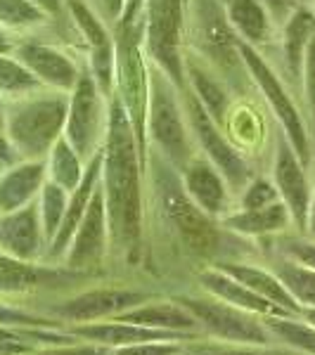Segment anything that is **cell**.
<instances>
[{"mask_svg": "<svg viewBox=\"0 0 315 355\" xmlns=\"http://www.w3.org/2000/svg\"><path fill=\"white\" fill-rule=\"evenodd\" d=\"M3 121H5V100L0 97V128H3Z\"/></svg>", "mask_w": 315, "mask_h": 355, "instance_id": "47", "label": "cell"}, {"mask_svg": "<svg viewBox=\"0 0 315 355\" xmlns=\"http://www.w3.org/2000/svg\"><path fill=\"white\" fill-rule=\"evenodd\" d=\"M271 270L278 275L280 282L287 287V291L301 308H315V270L296 261L284 259L280 254L273 256Z\"/></svg>", "mask_w": 315, "mask_h": 355, "instance_id": "31", "label": "cell"}, {"mask_svg": "<svg viewBox=\"0 0 315 355\" xmlns=\"http://www.w3.org/2000/svg\"><path fill=\"white\" fill-rule=\"evenodd\" d=\"M303 237H308V239H313V242H315V187H313V199H311V206H308L306 230H303Z\"/></svg>", "mask_w": 315, "mask_h": 355, "instance_id": "44", "label": "cell"}, {"mask_svg": "<svg viewBox=\"0 0 315 355\" xmlns=\"http://www.w3.org/2000/svg\"><path fill=\"white\" fill-rule=\"evenodd\" d=\"M315 38V12L311 5L299 3L287 19L278 28V41L271 53H278V69L284 83L289 85L291 93L301 95V71H303V57L311 41Z\"/></svg>", "mask_w": 315, "mask_h": 355, "instance_id": "15", "label": "cell"}, {"mask_svg": "<svg viewBox=\"0 0 315 355\" xmlns=\"http://www.w3.org/2000/svg\"><path fill=\"white\" fill-rule=\"evenodd\" d=\"M271 180L275 182V187H278V194H280V199H282V204L289 209L296 234H303L315 185H311L308 168L301 164L294 147L289 145V140L282 135L280 128L275 130V135H273Z\"/></svg>", "mask_w": 315, "mask_h": 355, "instance_id": "12", "label": "cell"}, {"mask_svg": "<svg viewBox=\"0 0 315 355\" xmlns=\"http://www.w3.org/2000/svg\"><path fill=\"white\" fill-rule=\"evenodd\" d=\"M0 324L3 327H45V329H57L60 320L50 318V315H38L24 308L10 306V303L0 301Z\"/></svg>", "mask_w": 315, "mask_h": 355, "instance_id": "36", "label": "cell"}, {"mask_svg": "<svg viewBox=\"0 0 315 355\" xmlns=\"http://www.w3.org/2000/svg\"><path fill=\"white\" fill-rule=\"evenodd\" d=\"M76 339L97 343V346L121 348L133 346L142 341H194L197 334H180V331H164V329H150L142 324L124 322V320H100V322H85V324H71L69 327Z\"/></svg>", "mask_w": 315, "mask_h": 355, "instance_id": "20", "label": "cell"}, {"mask_svg": "<svg viewBox=\"0 0 315 355\" xmlns=\"http://www.w3.org/2000/svg\"><path fill=\"white\" fill-rule=\"evenodd\" d=\"M273 239V249L275 254L284 256L289 261H296L301 266L311 268L315 270V242L303 234H294V232H287V234H278V237H271Z\"/></svg>", "mask_w": 315, "mask_h": 355, "instance_id": "35", "label": "cell"}, {"mask_svg": "<svg viewBox=\"0 0 315 355\" xmlns=\"http://www.w3.org/2000/svg\"><path fill=\"white\" fill-rule=\"evenodd\" d=\"M301 318L306 320V322H311L313 327H315V308H301Z\"/></svg>", "mask_w": 315, "mask_h": 355, "instance_id": "46", "label": "cell"}, {"mask_svg": "<svg viewBox=\"0 0 315 355\" xmlns=\"http://www.w3.org/2000/svg\"><path fill=\"white\" fill-rule=\"evenodd\" d=\"M199 284H202V289L209 296H216V299L242 308L247 313L259 315V318H268V315H291L287 311H282V308L273 306L271 301L261 299L247 284L237 282V279L219 270V268H206V270L199 272Z\"/></svg>", "mask_w": 315, "mask_h": 355, "instance_id": "26", "label": "cell"}, {"mask_svg": "<svg viewBox=\"0 0 315 355\" xmlns=\"http://www.w3.org/2000/svg\"><path fill=\"white\" fill-rule=\"evenodd\" d=\"M110 355H182L180 341H142L133 346L112 348Z\"/></svg>", "mask_w": 315, "mask_h": 355, "instance_id": "38", "label": "cell"}, {"mask_svg": "<svg viewBox=\"0 0 315 355\" xmlns=\"http://www.w3.org/2000/svg\"><path fill=\"white\" fill-rule=\"evenodd\" d=\"M235 199H237V209L247 211V209H261V206H271L275 202H280V194L275 182L271 180V175L254 173Z\"/></svg>", "mask_w": 315, "mask_h": 355, "instance_id": "34", "label": "cell"}, {"mask_svg": "<svg viewBox=\"0 0 315 355\" xmlns=\"http://www.w3.org/2000/svg\"><path fill=\"white\" fill-rule=\"evenodd\" d=\"M17 162H22L19 154L15 152V147L10 145L8 135L3 133V128H0V171H5L8 166H12Z\"/></svg>", "mask_w": 315, "mask_h": 355, "instance_id": "43", "label": "cell"}, {"mask_svg": "<svg viewBox=\"0 0 315 355\" xmlns=\"http://www.w3.org/2000/svg\"><path fill=\"white\" fill-rule=\"evenodd\" d=\"M100 187L105 194L110 256L137 263L145 244L147 166L142 164L137 140L126 110L117 97L110 100V125L102 145Z\"/></svg>", "mask_w": 315, "mask_h": 355, "instance_id": "1", "label": "cell"}, {"mask_svg": "<svg viewBox=\"0 0 315 355\" xmlns=\"http://www.w3.org/2000/svg\"><path fill=\"white\" fill-rule=\"evenodd\" d=\"M45 88L12 53H0V97L5 102Z\"/></svg>", "mask_w": 315, "mask_h": 355, "instance_id": "32", "label": "cell"}, {"mask_svg": "<svg viewBox=\"0 0 315 355\" xmlns=\"http://www.w3.org/2000/svg\"><path fill=\"white\" fill-rule=\"evenodd\" d=\"M182 355H296L294 351L291 353H275V351H266V346H232L230 348H216V346H211V348H199V346H194V348H182Z\"/></svg>", "mask_w": 315, "mask_h": 355, "instance_id": "39", "label": "cell"}, {"mask_svg": "<svg viewBox=\"0 0 315 355\" xmlns=\"http://www.w3.org/2000/svg\"><path fill=\"white\" fill-rule=\"evenodd\" d=\"M221 225L228 232L237 234V237H254V239H268L278 237V234L294 232V223H291L289 209L280 202L271 206H261V209H235L228 216L221 218Z\"/></svg>", "mask_w": 315, "mask_h": 355, "instance_id": "23", "label": "cell"}, {"mask_svg": "<svg viewBox=\"0 0 315 355\" xmlns=\"http://www.w3.org/2000/svg\"><path fill=\"white\" fill-rule=\"evenodd\" d=\"M273 341L301 355H315V327L301 315H268L261 318Z\"/></svg>", "mask_w": 315, "mask_h": 355, "instance_id": "28", "label": "cell"}, {"mask_svg": "<svg viewBox=\"0 0 315 355\" xmlns=\"http://www.w3.org/2000/svg\"><path fill=\"white\" fill-rule=\"evenodd\" d=\"M239 53L244 57V64L249 69V76L254 81L256 90L261 93L266 107L271 110L273 119L278 121V128L294 147L296 157L308 171L315 164V135L311 133V125L306 121L303 107L296 102V95L289 90V85L280 78L266 55L259 53L247 43H239Z\"/></svg>", "mask_w": 315, "mask_h": 355, "instance_id": "6", "label": "cell"}, {"mask_svg": "<svg viewBox=\"0 0 315 355\" xmlns=\"http://www.w3.org/2000/svg\"><path fill=\"white\" fill-rule=\"evenodd\" d=\"M178 90H180V102H182V110H185L194 147H197V152L202 154V157H206L221 171V175L225 178L230 192L237 197L239 190H242L249 178L254 175L251 162L228 140L221 125L206 114L202 102L194 97L192 90L187 88V83Z\"/></svg>", "mask_w": 315, "mask_h": 355, "instance_id": "8", "label": "cell"}, {"mask_svg": "<svg viewBox=\"0 0 315 355\" xmlns=\"http://www.w3.org/2000/svg\"><path fill=\"white\" fill-rule=\"evenodd\" d=\"M48 180V168L41 159H22L0 171V214H10L38 199Z\"/></svg>", "mask_w": 315, "mask_h": 355, "instance_id": "22", "label": "cell"}, {"mask_svg": "<svg viewBox=\"0 0 315 355\" xmlns=\"http://www.w3.org/2000/svg\"><path fill=\"white\" fill-rule=\"evenodd\" d=\"M0 251L19 261L43 263L48 239L43 234L36 202L10 214H0Z\"/></svg>", "mask_w": 315, "mask_h": 355, "instance_id": "18", "label": "cell"}, {"mask_svg": "<svg viewBox=\"0 0 315 355\" xmlns=\"http://www.w3.org/2000/svg\"><path fill=\"white\" fill-rule=\"evenodd\" d=\"M301 100L303 114L311 125V133L315 135V38L311 41L303 57V71H301Z\"/></svg>", "mask_w": 315, "mask_h": 355, "instance_id": "37", "label": "cell"}, {"mask_svg": "<svg viewBox=\"0 0 315 355\" xmlns=\"http://www.w3.org/2000/svg\"><path fill=\"white\" fill-rule=\"evenodd\" d=\"M154 299L152 294L142 289L130 287H97L81 291L76 296L55 303L50 308V318L60 320V322L71 324H85V322H100V320H112L130 308L140 306Z\"/></svg>", "mask_w": 315, "mask_h": 355, "instance_id": "13", "label": "cell"}, {"mask_svg": "<svg viewBox=\"0 0 315 355\" xmlns=\"http://www.w3.org/2000/svg\"><path fill=\"white\" fill-rule=\"evenodd\" d=\"M69 110V93L53 88H41L36 93L5 102L3 133L19 159H41L53 150V145L65 135Z\"/></svg>", "mask_w": 315, "mask_h": 355, "instance_id": "4", "label": "cell"}, {"mask_svg": "<svg viewBox=\"0 0 315 355\" xmlns=\"http://www.w3.org/2000/svg\"><path fill=\"white\" fill-rule=\"evenodd\" d=\"M12 43H15L12 33L5 31V28L0 26V53H10V50H12Z\"/></svg>", "mask_w": 315, "mask_h": 355, "instance_id": "45", "label": "cell"}, {"mask_svg": "<svg viewBox=\"0 0 315 355\" xmlns=\"http://www.w3.org/2000/svg\"><path fill=\"white\" fill-rule=\"evenodd\" d=\"M0 26L17 38L45 31L53 26V21L31 0H0Z\"/></svg>", "mask_w": 315, "mask_h": 355, "instance_id": "30", "label": "cell"}, {"mask_svg": "<svg viewBox=\"0 0 315 355\" xmlns=\"http://www.w3.org/2000/svg\"><path fill=\"white\" fill-rule=\"evenodd\" d=\"M90 272L71 270L67 266L28 263L0 251V294H33V291L65 289L88 279Z\"/></svg>", "mask_w": 315, "mask_h": 355, "instance_id": "16", "label": "cell"}, {"mask_svg": "<svg viewBox=\"0 0 315 355\" xmlns=\"http://www.w3.org/2000/svg\"><path fill=\"white\" fill-rule=\"evenodd\" d=\"M187 0H145V53L178 88L185 85Z\"/></svg>", "mask_w": 315, "mask_h": 355, "instance_id": "7", "label": "cell"}, {"mask_svg": "<svg viewBox=\"0 0 315 355\" xmlns=\"http://www.w3.org/2000/svg\"><path fill=\"white\" fill-rule=\"evenodd\" d=\"M45 88L71 93L83 67V57L67 45L33 36H17L10 50Z\"/></svg>", "mask_w": 315, "mask_h": 355, "instance_id": "11", "label": "cell"}, {"mask_svg": "<svg viewBox=\"0 0 315 355\" xmlns=\"http://www.w3.org/2000/svg\"><path fill=\"white\" fill-rule=\"evenodd\" d=\"M178 173H180V180H182V187H185L187 197H190L206 216L221 220L223 216H228L232 211L235 194L230 192V187H228L225 178H223L221 171L199 152L182 166Z\"/></svg>", "mask_w": 315, "mask_h": 355, "instance_id": "17", "label": "cell"}, {"mask_svg": "<svg viewBox=\"0 0 315 355\" xmlns=\"http://www.w3.org/2000/svg\"><path fill=\"white\" fill-rule=\"evenodd\" d=\"M100 171H102V150L97 152L88 164H85L81 182H78V185L69 192L65 218H62V225H60V230L55 232L53 242L48 244V251H45V256H43V263L60 266L62 259H65L69 244H71L74 232H76L78 223L83 220L90 199H93L97 185H100Z\"/></svg>", "mask_w": 315, "mask_h": 355, "instance_id": "19", "label": "cell"}, {"mask_svg": "<svg viewBox=\"0 0 315 355\" xmlns=\"http://www.w3.org/2000/svg\"><path fill=\"white\" fill-rule=\"evenodd\" d=\"M26 355H110L107 346H97V343H67V346H48V348H38Z\"/></svg>", "mask_w": 315, "mask_h": 355, "instance_id": "40", "label": "cell"}, {"mask_svg": "<svg viewBox=\"0 0 315 355\" xmlns=\"http://www.w3.org/2000/svg\"><path fill=\"white\" fill-rule=\"evenodd\" d=\"M85 3L93 8V12L110 28H114V24L119 21V17H121L126 8V0H85Z\"/></svg>", "mask_w": 315, "mask_h": 355, "instance_id": "41", "label": "cell"}, {"mask_svg": "<svg viewBox=\"0 0 315 355\" xmlns=\"http://www.w3.org/2000/svg\"><path fill=\"white\" fill-rule=\"evenodd\" d=\"M311 10H313V12H315V0H311Z\"/></svg>", "mask_w": 315, "mask_h": 355, "instance_id": "48", "label": "cell"}, {"mask_svg": "<svg viewBox=\"0 0 315 355\" xmlns=\"http://www.w3.org/2000/svg\"><path fill=\"white\" fill-rule=\"evenodd\" d=\"M182 62H185V83H187V88H190L194 93V97L202 102L206 114H209V116L223 128V125H225L228 114H230L232 105L237 100H235L232 93L228 90V85L223 83L209 67H204L199 60H194L192 55L185 53Z\"/></svg>", "mask_w": 315, "mask_h": 355, "instance_id": "25", "label": "cell"}, {"mask_svg": "<svg viewBox=\"0 0 315 355\" xmlns=\"http://www.w3.org/2000/svg\"><path fill=\"white\" fill-rule=\"evenodd\" d=\"M67 199H69V192L65 187H60L53 180H45L36 204H38L43 234H45V239H48V244L53 242L55 232L60 230V225H62V218H65V211H67Z\"/></svg>", "mask_w": 315, "mask_h": 355, "instance_id": "33", "label": "cell"}, {"mask_svg": "<svg viewBox=\"0 0 315 355\" xmlns=\"http://www.w3.org/2000/svg\"><path fill=\"white\" fill-rule=\"evenodd\" d=\"M147 192L157 202L162 218L169 223L171 230L190 254L216 256V261L221 259V244L232 237V232H228L221 220L206 216L187 197L180 173L152 150H147Z\"/></svg>", "mask_w": 315, "mask_h": 355, "instance_id": "3", "label": "cell"}, {"mask_svg": "<svg viewBox=\"0 0 315 355\" xmlns=\"http://www.w3.org/2000/svg\"><path fill=\"white\" fill-rule=\"evenodd\" d=\"M112 320H124V322L142 324L150 329H164V331H180V334H199V322L194 320V315L182 308L178 301H154L150 299L147 303L130 308L121 315Z\"/></svg>", "mask_w": 315, "mask_h": 355, "instance_id": "27", "label": "cell"}, {"mask_svg": "<svg viewBox=\"0 0 315 355\" xmlns=\"http://www.w3.org/2000/svg\"><path fill=\"white\" fill-rule=\"evenodd\" d=\"M147 150L157 152L180 171L197 154L178 85L150 62V100H147Z\"/></svg>", "mask_w": 315, "mask_h": 355, "instance_id": "5", "label": "cell"}, {"mask_svg": "<svg viewBox=\"0 0 315 355\" xmlns=\"http://www.w3.org/2000/svg\"><path fill=\"white\" fill-rule=\"evenodd\" d=\"M45 168H48V180H53L60 187H65L67 192H71L81 182L85 162L81 159V154L69 145L67 137L62 135L53 145L48 157H45Z\"/></svg>", "mask_w": 315, "mask_h": 355, "instance_id": "29", "label": "cell"}, {"mask_svg": "<svg viewBox=\"0 0 315 355\" xmlns=\"http://www.w3.org/2000/svg\"><path fill=\"white\" fill-rule=\"evenodd\" d=\"M261 3L266 5L268 12H271V17L275 19V24L280 26L291 15V10L301 3V0H261Z\"/></svg>", "mask_w": 315, "mask_h": 355, "instance_id": "42", "label": "cell"}, {"mask_svg": "<svg viewBox=\"0 0 315 355\" xmlns=\"http://www.w3.org/2000/svg\"><path fill=\"white\" fill-rule=\"evenodd\" d=\"M110 256V225H107V209H105V194L102 187L97 185L85 211L83 220L78 223L76 232L71 237L62 266L71 268V270L90 272L100 268Z\"/></svg>", "mask_w": 315, "mask_h": 355, "instance_id": "14", "label": "cell"}, {"mask_svg": "<svg viewBox=\"0 0 315 355\" xmlns=\"http://www.w3.org/2000/svg\"><path fill=\"white\" fill-rule=\"evenodd\" d=\"M112 100V97H110ZM110 100L97 88L88 67H81L78 81L69 93V110L65 123V137L85 164L102 150L110 125Z\"/></svg>", "mask_w": 315, "mask_h": 355, "instance_id": "9", "label": "cell"}, {"mask_svg": "<svg viewBox=\"0 0 315 355\" xmlns=\"http://www.w3.org/2000/svg\"><path fill=\"white\" fill-rule=\"evenodd\" d=\"M239 36L228 21L223 0H187L185 10V53L209 67L237 102L259 95L244 57Z\"/></svg>", "mask_w": 315, "mask_h": 355, "instance_id": "2", "label": "cell"}, {"mask_svg": "<svg viewBox=\"0 0 315 355\" xmlns=\"http://www.w3.org/2000/svg\"><path fill=\"white\" fill-rule=\"evenodd\" d=\"M176 301L182 308H187L194 320L199 322V329L209 336L235 346H271L273 336L266 329L259 315L247 313L237 306L216 299V296H192L182 294L176 296Z\"/></svg>", "mask_w": 315, "mask_h": 355, "instance_id": "10", "label": "cell"}, {"mask_svg": "<svg viewBox=\"0 0 315 355\" xmlns=\"http://www.w3.org/2000/svg\"><path fill=\"white\" fill-rule=\"evenodd\" d=\"M225 15L239 41L256 48L263 55H271L278 41V24L261 0H223Z\"/></svg>", "mask_w": 315, "mask_h": 355, "instance_id": "21", "label": "cell"}, {"mask_svg": "<svg viewBox=\"0 0 315 355\" xmlns=\"http://www.w3.org/2000/svg\"><path fill=\"white\" fill-rule=\"evenodd\" d=\"M214 268L230 275L237 282L247 284L251 291H256L261 299L271 301L273 306L282 308V311H287L291 315L301 313V306L296 303V299L289 294L287 287L280 282V277L271 268H263V266H256V263H247V261H237V259H219L214 263Z\"/></svg>", "mask_w": 315, "mask_h": 355, "instance_id": "24", "label": "cell"}]
</instances>
